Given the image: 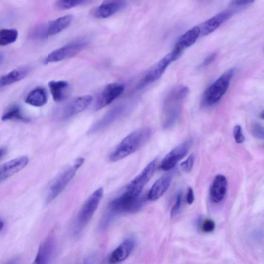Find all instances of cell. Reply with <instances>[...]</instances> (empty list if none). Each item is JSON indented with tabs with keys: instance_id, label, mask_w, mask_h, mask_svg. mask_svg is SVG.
<instances>
[{
	"instance_id": "1",
	"label": "cell",
	"mask_w": 264,
	"mask_h": 264,
	"mask_svg": "<svg viewBox=\"0 0 264 264\" xmlns=\"http://www.w3.org/2000/svg\"><path fill=\"white\" fill-rule=\"evenodd\" d=\"M189 90L187 86L179 85L167 94L163 106V127L165 130L172 128L177 122L183 103Z\"/></svg>"
},
{
	"instance_id": "2",
	"label": "cell",
	"mask_w": 264,
	"mask_h": 264,
	"mask_svg": "<svg viewBox=\"0 0 264 264\" xmlns=\"http://www.w3.org/2000/svg\"><path fill=\"white\" fill-rule=\"evenodd\" d=\"M151 130L141 128L132 132L123 139L110 154L111 162H116L133 154L142 148L151 138Z\"/></svg>"
},
{
	"instance_id": "3",
	"label": "cell",
	"mask_w": 264,
	"mask_h": 264,
	"mask_svg": "<svg viewBox=\"0 0 264 264\" xmlns=\"http://www.w3.org/2000/svg\"><path fill=\"white\" fill-rule=\"evenodd\" d=\"M145 197L131 198L124 192L113 200L109 205L108 212L104 219L103 226L109 224L111 220L115 216L124 213L138 212L145 203Z\"/></svg>"
},
{
	"instance_id": "4",
	"label": "cell",
	"mask_w": 264,
	"mask_h": 264,
	"mask_svg": "<svg viewBox=\"0 0 264 264\" xmlns=\"http://www.w3.org/2000/svg\"><path fill=\"white\" fill-rule=\"evenodd\" d=\"M102 188H99L92 193L86 201L76 218L73 228V234L75 236L80 235L89 224L97 209L103 196Z\"/></svg>"
},
{
	"instance_id": "5",
	"label": "cell",
	"mask_w": 264,
	"mask_h": 264,
	"mask_svg": "<svg viewBox=\"0 0 264 264\" xmlns=\"http://www.w3.org/2000/svg\"><path fill=\"white\" fill-rule=\"evenodd\" d=\"M235 72V69L228 70L207 88L202 98L205 106H213L221 100L227 92Z\"/></svg>"
},
{
	"instance_id": "6",
	"label": "cell",
	"mask_w": 264,
	"mask_h": 264,
	"mask_svg": "<svg viewBox=\"0 0 264 264\" xmlns=\"http://www.w3.org/2000/svg\"><path fill=\"white\" fill-rule=\"evenodd\" d=\"M87 39H81L70 42L67 45L53 51L43 61L48 64L73 57L80 53L88 45Z\"/></svg>"
},
{
	"instance_id": "7",
	"label": "cell",
	"mask_w": 264,
	"mask_h": 264,
	"mask_svg": "<svg viewBox=\"0 0 264 264\" xmlns=\"http://www.w3.org/2000/svg\"><path fill=\"white\" fill-rule=\"evenodd\" d=\"M157 161V159H154L150 163L142 172L129 184L124 192L127 196L133 198L140 196L144 188L152 177L156 169Z\"/></svg>"
},
{
	"instance_id": "8",
	"label": "cell",
	"mask_w": 264,
	"mask_h": 264,
	"mask_svg": "<svg viewBox=\"0 0 264 264\" xmlns=\"http://www.w3.org/2000/svg\"><path fill=\"white\" fill-rule=\"evenodd\" d=\"M83 158H79L75 161L74 165L59 176L50 187L48 195V202H50L56 199L67 187L68 183L74 178L76 171L83 164Z\"/></svg>"
},
{
	"instance_id": "9",
	"label": "cell",
	"mask_w": 264,
	"mask_h": 264,
	"mask_svg": "<svg viewBox=\"0 0 264 264\" xmlns=\"http://www.w3.org/2000/svg\"><path fill=\"white\" fill-rule=\"evenodd\" d=\"M74 16L67 15L43 25L38 28L35 35L39 38H45L54 36L66 29L73 22Z\"/></svg>"
},
{
	"instance_id": "10",
	"label": "cell",
	"mask_w": 264,
	"mask_h": 264,
	"mask_svg": "<svg viewBox=\"0 0 264 264\" xmlns=\"http://www.w3.org/2000/svg\"><path fill=\"white\" fill-rule=\"evenodd\" d=\"M193 142V139L189 138L172 150L162 161L160 166L161 169L165 171L173 169L176 165L187 154Z\"/></svg>"
},
{
	"instance_id": "11",
	"label": "cell",
	"mask_w": 264,
	"mask_h": 264,
	"mask_svg": "<svg viewBox=\"0 0 264 264\" xmlns=\"http://www.w3.org/2000/svg\"><path fill=\"white\" fill-rule=\"evenodd\" d=\"M125 90V86L121 83H111L105 86L98 96L95 110L98 111L108 106L124 93Z\"/></svg>"
},
{
	"instance_id": "12",
	"label": "cell",
	"mask_w": 264,
	"mask_h": 264,
	"mask_svg": "<svg viewBox=\"0 0 264 264\" xmlns=\"http://www.w3.org/2000/svg\"><path fill=\"white\" fill-rule=\"evenodd\" d=\"M171 53L167 55L148 73L137 86L138 90L144 89L146 86L154 83L159 79L169 66L174 61Z\"/></svg>"
},
{
	"instance_id": "13",
	"label": "cell",
	"mask_w": 264,
	"mask_h": 264,
	"mask_svg": "<svg viewBox=\"0 0 264 264\" xmlns=\"http://www.w3.org/2000/svg\"><path fill=\"white\" fill-rule=\"evenodd\" d=\"M201 34L199 26H195L185 33L176 42L173 50L171 52L174 61L179 59L183 51L195 43Z\"/></svg>"
},
{
	"instance_id": "14",
	"label": "cell",
	"mask_w": 264,
	"mask_h": 264,
	"mask_svg": "<svg viewBox=\"0 0 264 264\" xmlns=\"http://www.w3.org/2000/svg\"><path fill=\"white\" fill-rule=\"evenodd\" d=\"M128 110L125 105H120L109 111L95 124L88 132V134H93L110 126L113 122L124 115Z\"/></svg>"
},
{
	"instance_id": "15",
	"label": "cell",
	"mask_w": 264,
	"mask_h": 264,
	"mask_svg": "<svg viewBox=\"0 0 264 264\" xmlns=\"http://www.w3.org/2000/svg\"><path fill=\"white\" fill-rule=\"evenodd\" d=\"M127 4V1L119 0L105 1L100 5L94 8L92 14L96 19H108L122 10Z\"/></svg>"
},
{
	"instance_id": "16",
	"label": "cell",
	"mask_w": 264,
	"mask_h": 264,
	"mask_svg": "<svg viewBox=\"0 0 264 264\" xmlns=\"http://www.w3.org/2000/svg\"><path fill=\"white\" fill-rule=\"evenodd\" d=\"M56 248V239L50 234L41 244L33 264H50L54 258Z\"/></svg>"
},
{
	"instance_id": "17",
	"label": "cell",
	"mask_w": 264,
	"mask_h": 264,
	"mask_svg": "<svg viewBox=\"0 0 264 264\" xmlns=\"http://www.w3.org/2000/svg\"><path fill=\"white\" fill-rule=\"evenodd\" d=\"M28 157L22 156L8 161L0 167V181L2 182L19 172L28 165Z\"/></svg>"
},
{
	"instance_id": "18",
	"label": "cell",
	"mask_w": 264,
	"mask_h": 264,
	"mask_svg": "<svg viewBox=\"0 0 264 264\" xmlns=\"http://www.w3.org/2000/svg\"><path fill=\"white\" fill-rule=\"evenodd\" d=\"M234 10H226L218 13L202 24L200 27L201 34L203 36L213 33L220 26L231 18Z\"/></svg>"
},
{
	"instance_id": "19",
	"label": "cell",
	"mask_w": 264,
	"mask_h": 264,
	"mask_svg": "<svg viewBox=\"0 0 264 264\" xmlns=\"http://www.w3.org/2000/svg\"><path fill=\"white\" fill-rule=\"evenodd\" d=\"M93 100V97L91 95H84L77 98L66 107L63 114V118L67 119L83 112L89 107Z\"/></svg>"
},
{
	"instance_id": "20",
	"label": "cell",
	"mask_w": 264,
	"mask_h": 264,
	"mask_svg": "<svg viewBox=\"0 0 264 264\" xmlns=\"http://www.w3.org/2000/svg\"><path fill=\"white\" fill-rule=\"evenodd\" d=\"M227 180L224 175L218 174L215 177L210 189V198L214 203L219 204L225 198L227 190Z\"/></svg>"
},
{
	"instance_id": "21",
	"label": "cell",
	"mask_w": 264,
	"mask_h": 264,
	"mask_svg": "<svg viewBox=\"0 0 264 264\" xmlns=\"http://www.w3.org/2000/svg\"><path fill=\"white\" fill-rule=\"evenodd\" d=\"M135 247V242L132 239H127L123 242L111 253L109 262L115 264L125 261L130 256Z\"/></svg>"
},
{
	"instance_id": "22",
	"label": "cell",
	"mask_w": 264,
	"mask_h": 264,
	"mask_svg": "<svg viewBox=\"0 0 264 264\" xmlns=\"http://www.w3.org/2000/svg\"><path fill=\"white\" fill-rule=\"evenodd\" d=\"M171 182V177L170 174L164 175L158 179L150 190L147 196L148 199L155 201L160 199L169 189Z\"/></svg>"
},
{
	"instance_id": "23",
	"label": "cell",
	"mask_w": 264,
	"mask_h": 264,
	"mask_svg": "<svg viewBox=\"0 0 264 264\" xmlns=\"http://www.w3.org/2000/svg\"><path fill=\"white\" fill-rule=\"evenodd\" d=\"M48 86L53 99L57 102H62L66 99L69 93V84L65 81H52Z\"/></svg>"
},
{
	"instance_id": "24",
	"label": "cell",
	"mask_w": 264,
	"mask_h": 264,
	"mask_svg": "<svg viewBox=\"0 0 264 264\" xmlns=\"http://www.w3.org/2000/svg\"><path fill=\"white\" fill-rule=\"evenodd\" d=\"M48 94L43 87H39L31 91L25 99L26 104L35 107H41L47 104Z\"/></svg>"
},
{
	"instance_id": "25",
	"label": "cell",
	"mask_w": 264,
	"mask_h": 264,
	"mask_svg": "<svg viewBox=\"0 0 264 264\" xmlns=\"http://www.w3.org/2000/svg\"><path fill=\"white\" fill-rule=\"evenodd\" d=\"M29 72V68L26 67L14 69L10 73L1 76L0 85L1 87L6 86L19 82L28 75Z\"/></svg>"
},
{
	"instance_id": "26",
	"label": "cell",
	"mask_w": 264,
	"mask_h": 264,
	"mask_svg": "<svg viewBox=\"0 0 264 264\" xmlns=\"http://www.w3.org/2000/svg\"><path fill=\"white\" fill-rule=\"evenodd\" d=\"M2 120H19L28 122L30 121V119L23 115L19 104H13L5 110L2 117Z\"/></svg>"
},
{
	"instance_id": "27",
	"label": "cell",
	"mask_w": 264,
	"mask_h": 264,
	"mask_svg": "<svg viewBox=\"0 0 264 264\" xmlns=\"http://www.w3.org/2000/svg\"><path fill=\"white\" fill-rule=\"evenodd\" d=\"M19 37V32L14 29H4L0 31V45L6 46L15 42Z\"/></svg>"
},
{
	"instance_id": "28",
	"label": "cell",
	"mask_w": 264,
	"mask_h": 264,
	"mask_svg": "<svg viewBox=\"0 0 264 264\" xmlns=\"http://www.w3.org/2000/svg\"><path fill=\"white\" fill-rule=\"evenodd\" d=\"M86 1L77 0V1H57L55 3V6L58 10H66L70 8L75 7L85 3Z\"/></svg>"
},
{
	"instance_id": "29",
	"label": "cell",
	"mask_w": 264,
	"mask_h": 264,
	"mask_svg": "<svg viewBox=\"0 0 264 264\" xmlns=\"http://www.w3.org/2000/svg\"><path fill=\"white\" fill-rule=\"evenodd\" d=\"M182 192L180 191L179 192L177 199H176L175 204L171 209L170 213L171 218H174L175 216H177L179 213L182 206Z\"/></svg>"
},
{
	"instance_id": "30",
	"label": "cell",
	"mask_w": 264,
	"mask_h": 264,
	"mask_svg": "<svg viewBox=\"0 0 264 264\" xmlns=\"http://www.w3.org/2000/svg\"><path fill=\"white\" fill-rule=\"evenodd\" d=\"M195 163V155L193 154H191L188 159L181 164L182 170L185 172H189L191 171L193 165Z\"/></svg>"
},
{
	"instance_id": "31",
	"label": "cell",
	"mask_w": 264,
	"mask_h": 264,
	"mask_svg": "<svg viewBox=\"0 0 264 264\" xmlns=\"http://www.w3.org/2000/svg\"><path fill=\"white\" fill-rule=\"evenodd\" d=\"M215 223L213 220L207 219L202 224L201 230L205 233H210L215 230Z\"/></svg>"
},
{
	"instance_id": "32",
	"label": "cell",
	"mask_w": 264,
	"mask_h": 264,
	"mask_svg": "<svg viewBox=\"0 0 264 264\" xmlns=\"http://www.w3.org/2000/svg\"><path fill=\"white\" fill-rule=\"evenodd\" d=\"M233 136L235 142L238 144H242L245 141V136L243 133L242 128L240 125H236L233 130Z\"/></svg>"
},
{
	"instance_id": "33",
	"label": "cell",
	"mask_w": 264,
	"mask_h": 264,
	"mask_svg": "<svg viewBox=\"0 0 264 264\" xmlns=\"http://www.w3.org/2000/svg\"><path fill=\"white\" fill-rule=\"evenodd\" d=\"M251 132L255 137L264 140V128L262 126L256 124L252 127Z\"/></svg>"
},
{
	"instance_id": "34",
	"label": "cell",
	"mask_w": 264,
	"mask_h": 264,
	"mask_svg": "<svg viewBox=\"0 0 264 264\" xmlns=\"http://www.w3.org/2000/svg\"><path fill=\"white\" fill-rule=\"evenodd\" d=\"M253 2V1H250V0H237V1H232V5L236 8L235 9L237 11L251 5Z\"/></svg>"
},
{
	"instance_id": "35",
	"label": "cell",
	"mask_w": 264,
	"mask_h": 264,
	"mask_svg": "<svg viewBox=\"0 0 264 264\" xmlns=\"http://www.w3.org/2000/svg\"><path fill=\"white\" fill-rule=\"evenodd\" d=\"M216 57V53H213V54L209 55L206 57L203 62H202L200 67H205L208 66L209 64L213 62V61L215 59Z\"/></svg>"
},
{
	"instance_id": "36",
	"label": "cell",
	"mask_w": 264,
	"mask_h": 264,
	"mask_svg": "<svg viewBox=\"0 0 264 264\" xmlns=\"http://www.w3.org/2000/svg\"><path fill=\"white\" fill-rule=\"evenodd\" d=\"M195 200L194 192L192 188H189L188 191L187 196V201L188 204L191 205L193 204V201Z\"/></svg>"
},
{
	"instance_id": "37",
	"label": "cell",
	"mask_w": 264,
	"mask_h": 264,
	"mask_svg": "<svg viewBox=\"0 0 264 264\" xmlns=\"http://www.w3.org/2000/svg\"><path fill=\"white\" fill-rule=\"evenodd\" d=\"M94 259L93 258H90L87 259L83 264H92L93 263Z\"/></svg>"
},
{
	"instance_id": "38",
	"label": "cell",
	"mask_w": 264,
	"mask_h": 264,
	"mask_svg": "<svg viewBox=\"0 0 264 264\" xmlns=\"http://www.w3.org/2000/svg\"><path fill=\"white\" fill-rule=\"evenodd\" d=\"M4 227V223L3 221V220L1 219V221H0V231L2 232Z\"/></svg>"
},
{
	"instance_id": "39",
	"label": "cell",
	"mask_w": 264,
	"mask_h": 264,
	"mask_svg": "<svg viewBox=\"0 0 264 264\" xmlns=\"http://www.w3.org/2000/svg\"><path fill=\"white\" fill-rule=\"evenodd\" d=\"M6 153V151L4 148H1V152H0V156H1V158H2L3 156L5 155Z\"/></svg>"
},
{
	"instance_id": "40",
	"label": "cell",
	"mask_w": 264,
	"mask_h": 264,
	"mask_svg": "<svg viewBox=\"0 0 264 264\" xmlns=\"http://www.w3.org/2000/svg\"><path fill=\"white\" fill-rule=\"evenodd\" d=\"M6 264H19V263H18V261L16 260H13V261H10V262H8Z\"/></svg>"
},
{
	"instance_id": "41",
	"label": "cell",
	"mask_w": 264,
	"mask_h": 264,
	"mask_svg": "<svg viewBox=\"0 0 264 264\" xmlns=\"http://www.w3.org/2000/svg\"><path fill=\"white\" fill-rule=\"evenodd\" d=\"M260 117L262 119L264 120V111L261 113Z\"/></svg>"
}]
</instances>
